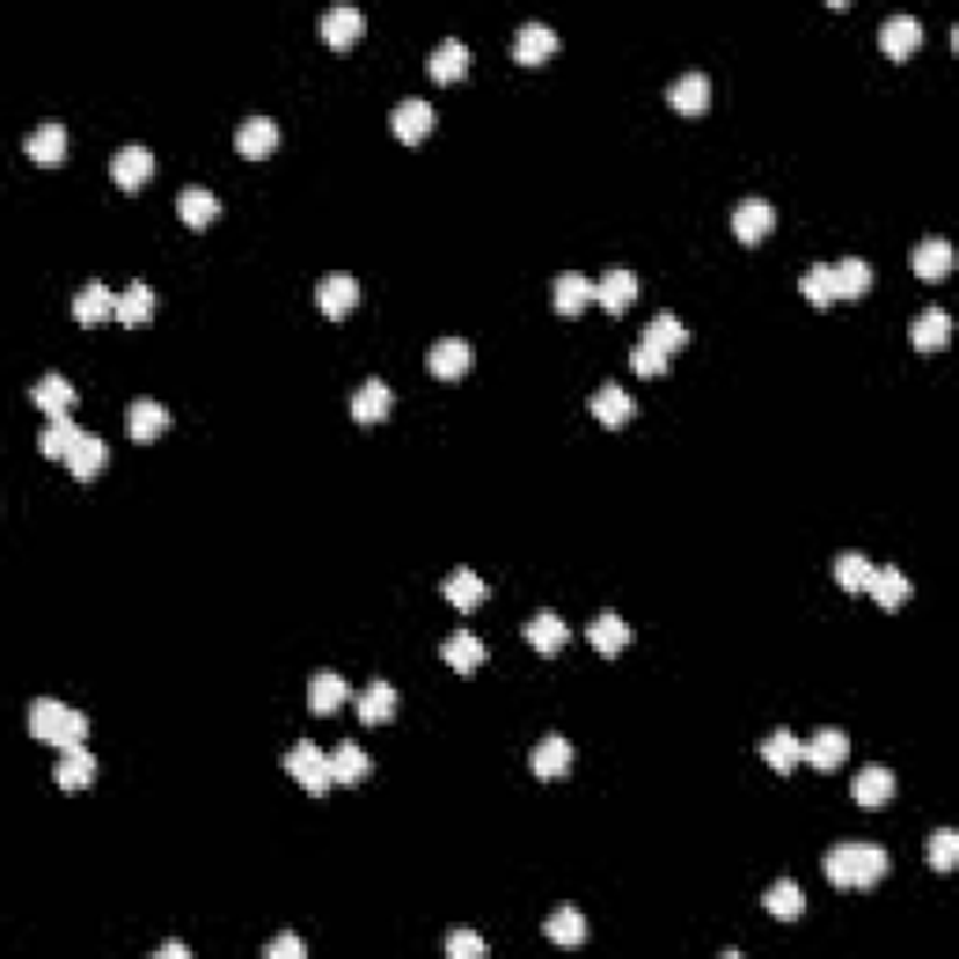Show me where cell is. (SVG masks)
<instances>
[{"label":"cell","instance_id":"obj_1","mask_svg":"<svg viewBox=\"0 0 959 959\" xmlns=\"http://www.w3.org/2000/svg\"><path fill=\"white\" fill-rule=\"evenodd\" d=\"M825 873L836 888H870L888 873V851L877 844H836L825 855Z\"/></svg>","mask_w":959,"mask_h":959},{"label":"cell","instance_id":"obj_2","mask_svg":"<svg viewBox=\"0 0 959 959\" xmlns=\"http://www.w3.org/2000/svg\"><path fill=\"white\" fill-rule=\"evenodd\" d=\"M27 727H30L34 738L57 746V750L83 746V742H87V735H90V720L83 716L79 709H72V704H64V701H53V698H38L30 704Z\"/></svg>","mask_w":959,"mask_h":959},{"label":"cell","instance_id":"obj_3","mask_svg":"<svg viewBox=\"0 0 959 959\" xmlns=\"http://www.w3.org/2000/svg\"><path fill=\"white\" fill-rule=\"evenodd\" d=\"M285 772L304 787L308 795H327L330 784H334V772H330V758L319 750L316 742H296L293 750L285 753Z\"/></svg>","mask_w":959,"mask_h":959},{"label":"cell","instance_id":"obj_4","mask_svg":"<svg viewBox=\"0 0 959 959\" xmlns=\"http://www.w3.org/2000/svg\"><path fill=\"white\" fill-rule=\"evenodd\" d=\"M364 27H368V20H364V12H360V8H353V4L327 8V12H322V20H319L322 41H327V46H334V49L353 46V41L364 34Z\"/></svg>","mask_w":959,"mask_h":959},{"label":"cell","instance_id":"obj_5","mask_svg":"<svg viewBox=\"0 0 959 959\" xmlns=\"http://www.w3.org/2000/svg\"><path fill=\"white\" fill-rule=\"evenodd\" d=\"M390 128H394L397 139L413 147V143H420L423 135L435 128V109H431V101H423V98H405L402 106L390 113Z\"/></svg>","mask_w":959,"mask_h":959},{"label":"cell","instance_id":"obj_6","mask_svg":"<svg viewBox=\"0 0 959 959\" xmlns=\"http://www.w3.org/2000/svg\"><path fill=\"white\" fill-rule=\"evenodd\" d=\"M877 41L893 61H907L922 46V23L914 15H888L877 30Z\"/></svg>","mask_w":959,"mask_h":959},{"label":"cell","instance_id":"obj_7","mask_svg":"<svg viewBox=\"0 0 959 959\" xmlns=\"http://www.w3.org/2000/svg\"><path fill=\"white\" fill-rule=\"evenodd\" d=\"M731 229L742 244H761L776 229V210L765 199H742L731 214Z\"/></svg>","mask_w":959,"mask_h":959},{"label":"cell","instance_id":"obj_8","mask_svg":"<svg viewBox=\"0 0 959 959\" xmlns=\"http://www.w3.org/2000/svg\"><path fill=\"white\" fill-rule=\"evenodd\" d=\"M95 776H98V758L90 750H83V746L64 750L53 765V779L61 791H83V787L95 784Z\"/></svg>","mask_w":959,"mask_h":959},{"label":"cell","instance_id":"obj_9","mask_svg":"<svg viewBox=\"0 0 959 959\" xmlns=\"http://www.w3.org/2000/svg\"><path fill=\"white\" fill-rule=\"evenodd\" d=\"M847 753H851V738L836 731V727H821V731L802 746V761H810L817 772L839 769L847 761Z\"/></svg>","mask_w":959,"mask_h":959},{"label":"cell","instance_id":"obj_10","mask_svg":"<svg viewBox=\"0 0 959 959\" xmlns=\"http://www.w3.org/2000/svg\"><path fill=\"white\" fill-rule=\"evenodd\" d=\"M109 173H113V181L121 184L124 192H135L143 181H150V173H155V155H150L147 147H139V143L121 147L113 155V161H109Z\"/></svg>","mask_w":959,"mask_h":959},{"label":"cell","instance_id":"obj_11","mask_svg":"<svg viewBox=\"0 0 959 959\" xmlns=\"http://www.w3.org/2000/svg\"><path fill=\"white\" fill-rule=\"evenodd\" d=\"M472 368V345L465 337H443L428 349V371L435 379H457Z\"/></svg>","mask_w":959,"mask_h":959},{"label":"cell","instance_id":"obj_12","mask_svg":"<svg viewBox=\"0 0 959 959\" xmlns=\"http://www.w3.org/2000/svg\"><path fill=\"white\" fill-rule=\"evenodd\" d=\"M353 420L356 423H379L386 420L390 409H394V390H390L383 379H368V383H360L353 390Z\"/></svg>","mask_w":959,"mask_h":959},{"label":"cell","instance_id":"obj_13","mask_svg":"<svg viewBox=\"0 0 959 959\" xmlns=\"http://www.w3.org/2000/svg\"><path fill=\"white\" fill-rule=\"evenodd\" d=\"M667 101H672V109H678L683 116H698L709 109L712 101V83L704 72H686L678 75V79L667 87Z\"/></svg>","mask_w":959,"mask_h":959},{"label":"cell","instance_id":"obj_14","mask_svg":"<svg viewBox=\"0 0 959 959\" xmlns=\"http://www.w3.org/2000/svg\"><path fill=\"white\" fill-rule=\"evenodd\" d=\"M316 300H319L322 316L345 319L356 304H360V285H356L349 274H330V278H322V282H319Z\"/></svg>","mask_w":959,"mask_h":959},{"label":"cell","instance_id":"obj_15","mask_svg":"<svg viewBox=\"0 0 959 959\" xmlns=\"http://www.w3.org/2000/svg\"><path fill=\"white\" fill-rule=\"evenodd\" d=\"M532 772H537L540 779H558L566 776L574 765V746L566 742L563 735H548L540 738L537 746H532V758H529Z\"/></svg>","mask_w":959,"mask_h":959},{"label":"cell","instance_id":"obj_16","mask_svg":"<svg viewBox=\"0 0 959 959\" xmlns=\"http://www.w3.org/2000/svg\"><path fill=\"white\" fill-rule=\"evenodd\" d=\"M72 316H75V322H83V327H95V322H106L109 316H116L113 288H109L106 282H87L79 293H75Z\"/></svg>","mask_w":959,"mask_h":959},{"label":"cell","instance_id":"obj_17","mask_svg":"<svg viewBox=\"0 0 959 959\" xmlns=\"http://www.w3.org/2000/svg\"><path fill=\"white\" fill-rule=\"evenodd\" d=\"M851 795H855V802L865 806V810H877V806L893 802V795H896L893 769H885V765L862 769L859 776L851 779Z\"/></svg>","mask_w":959,"mask_h":959},{"label":"cell","instance_id":"obj_18","mask_svg":"<svg viewBox=\"0 0 959 959\" xmlns=\"http://www.w3.org/2000/svg\"><path fill=\"white\" fill-rule=\"evenodd\" d=\"M589 409H592V416H597L600 423H604V428H623L626 420H634L638 402H634V397L626 394L618 383H604L597 394H592Z\"/></svg>","mask_w":959,"mask_h":959},{"label":"cell","instance_id":"obj_19","mask_svg":"<svg viewBox=\"0 0 959 959\" xmlns=\"http://www.w3.org/2000/svg\"><path fill=\"white\" fill-rule=\"evenodd\" d=\"M630 641H634V630L626 626L623 615H615V611H600V615L589 623V644L600 652V656H618Z\"/></svg>","mask_w":959,"mask_h":959},{"label":"cell","instance_id":"obj_20","mask_svg":"<svg viewBox=\"0 0 959 959\" xmlns=\"http://www.w3.org/2000/svg\"><path fill=\"white\" fill-rule=\"evenodd\" d=\"M558 49V34L548 23H525L514 38V61L517 64H544Z\"/></svg>","mask_w":959,"mask_h":959},{"label":"cell","instance_id":"obj_21","mask_svg":"<svg viewBox=\"0 0 959 959\" xmlns=\"http://www.w3.org/2000/svg\"><path fill=\"white\" fill-rule=\"evenodd\" d=\"M23 150H27L34 161H41V165H57V161H64L67 155V128L61 121H41L38 128L23 139Z\"/></svg>","mask_w":959,"mask_h":959},{"label":"cell","instance_id":"obj_22","mask_svg":"<svg viewBox=\"0 0 959 959\" xmlns=\"http://www.w3.org/2000/svg\"><path fill=\"white\" fill-rule=\"evenodd\" d=\"M469 61H472L469 46H465L462 38H446V41H439L435 53L428 57V75L435 83H454L469 72Z\"/></svg>","mask_w":959,"mask_h":959},{"label":"cell","instance_id":"obj_23","mask_svg":"<svg viewBox=\"0 0 959 959\" xmlns=\"http://www.w3.org/2000/svg\"><path fill=\"white\" fill-rule=\"evenodd\" d=\"M30 402L38 405L49 420H61V416H67V409L75 405V390L64 376H57L53 371V376H41L38 383L30 386Z\"/></svg>","mask_w":959,"mask_h":959},{"label":"cell","instance_id":"obj_24","mask_svg":"<svg viewBox=\"0 0 959 959\" xmlns=\"http://www.w3.org/2000/svg\"><path fill=\"white\" fill-rule=\"evenodd\" d=\"M638 288H641L638 274H634V270H626V267H618L597 285V300H600V308H604V311L618 316V311H626L634 300H638Z\"/></svg>","mask_w":959,"mask_h":959},{"label":"cell","instance_id":"obj_25","mask_svg":"<svg viewBox=\"0 0 959 959\" xmlns=\"http://www.w3.org/2000/svg\"><path fill=\"white\" fill-rule=\"evenodd\" d=\"M278 139H282V128L270 116H251L236 128V150L244 158H267L278 147Z\"/></svg>","mask_w":959,"mask_h":959},{"label":"cell","instance_id":"obj_26","mask_svg":"<svg viewBox=\"0 0 959 959\" xmlns=\"http://www.w3.org/2000/svg\"><path fill=\"white\" fill-rule=\"evenodd\" d=\"M952 244L940 241V236H930V241H922L919 248H914L911 256V267L914 274L922 278V282H940V278H948V270H952Z\"/></svg>","mask_w":959,"mask_h":959},{"label":"cell","instance_id":"obj_27","mask_svg":"<svg viewBox=\"0 0 959 959\" xmlns=\"http://www.w3.org/2000/svg\"><path fill=\"white\" fill-rule=\"evenodd\" d=\"M948 337H952V316H948L945 308H926L911 322V342H914V349H922V353L945 349Z\"/></svg>","mask_w":959,"mask_h":959},{"label":"cell","instance_id":"obj_28","mask_svg":"<svg viewBox=\"0 0 959 959\" xmlns=\"http://www.w3.org/2000/svg\"><path fill=\"white\" fill-rule=\"evenodd\" d=\"M394 712H397V690L390 683H383V678H376V683L356 698V716H360V724H368V727L394 720Z\"/></svg>","mask_w":959,"mask_h":959},{"label":"cell","instance_id":"obj_29","mask_svg":"<svg viewBox=\"0 0 959 959\" xmlns=\"http://www.w3.org/2000/svg\"><path fill=\"white\" fill-rule=\"evenodd\" d=\"M870 592L873 600H877L885 611H896L903 607L907 600H911V577H907L899 566H877L873 570V581H870Z\"/></svg>","mask_w":959,"mask_h":959},{"label":"cell","instance_id":"obj_30","mask_svg":"<svg viewBox=\"0 0 959 959\" xmlns=\"http://www.w3.org/2000/svg\"><path fill=\"white\" fill-rule=\"evenodd\" d=\"M525 638H529V644L540 656H555V652L570 641V630H566V623L555 611H540V615H532L529 626H525Z\"/></svg>","mask_w":959,"mask_h":959},{"label":"cell","instance_id":"obj_31","mask_svg":"<svg viewBox=\"0 0 959 959\" xmlns=\"http://www.w3.org/2000/svg\"><path fill=\"white\" fill-rule=\"evenodd\" d=\"M165 428H169V409H165V405L155 402V397H139V402H132L128 435L135 439V443H150V439H158Z\"/></svg>","mask_w":959,"mask_h":959},{"label":"cell","instance_id":"obj_32","mask_svg":"<svg viewBox=\"0 0 959 959\" xmlns=\"http://www.w3.org/2000/svg\"><path fill=\"white\" fill-rule=\"evenodd\" d=\"M106 462H109L106 443H101L98 435H87V431H83V439L72 446V454L64 457L67 472H72L75 480H95L98 472L106 469Z\"/></svg>","mask_w":959,"mask_h":959},{"label":"cell","instance_id":"obj_33","mask_svg":"<svg viewBox=\"0 0 959 959\" xmlns=\"http://www.w3.org/2000/svg\"><path fill=\"white\" fill-rule=\"evenodd\" d=\"M832 285H836V300H859L865 288L873 285V270L870 262L859 256H847L832 267Z\"/></svg>","mask_w":959,"mask_h":959},{"label":"cell","instance_id":"obj_34","mask_svg":"<svg viewBox=\"0 0 959 959\" xmlns=\"http://www.w3.org/2000/svg\"><path fill=\"white\" fill-rule=\"evenodd\" d=\"M641 342H649L652 349H660V353L672 356V353L683 349L686 342H690V330L683 327V319H678L675 311H660V316L649 319V327H644Z\"/></svg>","mask_w":959,"mask_h":959},{"label":"cell","instance_id":"obj_35","mask_svg":"<svg viewBox=\"0 0 959 959\" xmlns=\"http://www.w3.org/2000/svg\"><path fill=\"white\" fill-rule=\"evenodd\" d=\"M345 698H349V683H345L337 672H319L308 683V709L319 712V716L337 712L345 704Z\"/></svg>","mask_w":959,"mask_h":959},{"label":"cell","instance_id":"obj_36","mask_svg":"<svg viewBox=\"0 0 959 959\" xmlns=\"http://www.w3.org/2000/svg\"><path fill=\"white\" fill-rule=\"evenodd\" d=\"M761 758H765L779 776H791L802 761V742L795 738V731L779 727V731H772L765 742H761Z\"/></svg>","mask_w":959,"mask_h":959},{"label":"cell","instance_id":"obj_37","mask_svg":"<svg viewBox=\"0 0 959 959\" xmlns=\"http://www.w3.org/2000/svg\"><path fill=\"white\" fill-rule=\"evenodd\" d=\"M443 660L454 667L457 675H469V672H477L483 660H488V649H483V641L477 638V634L457 630L454 638L443 644Z\"/></svg>","mask_w":959,"mask_h":959},{"label":"cell","instance_id":"obj_38","mask_svg":"<svg viewBox=\"0 0 959 959\" xmlns=\"http://www.w3.org/2000/svg\"><path fill=\"white\" fill-rule=\"evenodd\" d=\"M218 210H222V202H218V195L207 188H184L181 199H176V214H181V222L192 229H207L218 218Z\"/></svg>","mask_w":959,"mask_h":959},{"label":"cell","instance_id":"obj_39","mask_svg":"<svg viewBox=\"0 0 959 959\" xmlns=\"http://www.w3.org/2000/svg\"><path fill=\"white\" fill-rule=\"evenodd\" d=\"M443 597L450 600V607L457 611H477L483 600H488V585L472 570H454L443 581Z\"/></svg>","mask_w":959,"mask_h":959},{"label":"cell","instance_id":"obj_40","mask_svg":"<svg viewBox=\"0 0 959 959\" xmlns=\"http://www.w3.org/2000/svg\"><path fill=\"white\" fill-rule=\"evenodd\" d=\"M551 300H555V311H563V316H577V311H585L592 300H597V285H592L589 278H581V274H563L555 282Z\"/></svg>","mask_w":959,"mask_h":959},{"label":"cell","instance_id":"obj_41","mask_svg":"<svg viewBox=\"0 0 959 959\" xmlns=\"http://www.w3.org/2000/svg\"><path fill=\"white\" fill-rule=\"evenodd\" d=\"M150 316H155V288H150L147 282H132L121 296H116V316H113L116 322H124V327H139V322H147Z\"/></svg>","mask_w":959,"mask_h":959},{"label":"cell","instance_id":"obj_42","mask_svg":"<svg viewBox=\"0 0 959 959\" xmlns=\"http://www.w3.org/2000/svg\"><path fill=\"white\" fill-rule=\"evenodd\" d=\"M330 772H334V784H360L371 772V758L356 742H342L330 753Z\"/></svg>","mask_w":959,"mask_h":959},{"label":"cell","instance_id":"obj_43","mask_svg":"<svg viewBox=\"0 0 959 959\" xmlns=\"http://www.w3.org/2000/svg\"><path fill=\"white\" fill-rule=\"evenodd\" d=\"M765 911H769V914H776L779 922H795V919H802V911H806V893H802L799 885H795L791 877L776 881V885H772L769 893H765Z\"/></svg>","mask_w":959,"mask_h":959},{"label":"cell","instance_id":"obj_44","mask_svg":"<svg viewBox=\"0 0 959 959\" xmlns=\"http://www.w3.org/2000/svg\"><path fill=\"white\" fill-rule=\"evenodd\" d=\"M83 439V431L75 428V420H67V416H61V420H49V428L38 435V450L49 457V462H64L67 454H72V446Z\"/></svg>","mask_w":959,"mask_h":959},{"label":"cell","instance_id":"obj_45","mask_svg":"<svg viewBox=\"0 0 959 959\" xmlns=\"http://www.w3.org/2000/svg\"><path fill=\"white\" fill-rule=\"evenodd\" d=\"M544 933L555 940V945L574 948V945H581V940H585L589 926H585V914L577 911V907H558V911L544 922Z\"/></svg>","mask_w":959,"mask_h":959},{"label":"cell","instance_id":"obj_46","mask_svg":"<svg viewBox=\"0 0 959 959\" xmlns=\"http://www.w3.org/2000/svg\"><path fill=\"white\" fill-rule=\"evenodd\" d=\"M873 570H877V566H873L862 551H844V555L836 558V581L844 585L847 592H865V589H870Z\"/></svg>","mask_w":959,"mask_h":959},{"label":"cell","instance_id":"obj_47","mask_svg":"<svg viewBox=\"0 0 959 959\" xmlns=\"http://www.w3.org/2000/svg\"><path fill=\"white\" fill-rule=\"evenodd\" d=\"M926 862H930V870H937V873H952L959 862V832H952V828L933 832V836L926 839Z\"/></svg>","mask_w":959,"mask_h":959},{"label":"cell","instance_id":"obj_48","mask_svg":"<svg viewBox=\"0 0 959 959\" xmlns=\"http://www.w3.org/2000/svg\"><path fill=\"white\" fill-rule=\"evenodd\" d=\"M802 296L813 304V308H832L836 304V285H832V267L825 262H813L802 274Z\"/></svg>","mask_w":959,"mask_h":959},{"label":"cell","instance_id":"obj_49","mask_svg":"<svg viewBox=\"0 0 959 959\" xmlns=\"http://www.w3.org/2000/svg\"><path fill=\"white\" fill-rule=\"evenodd\" d=\"M446 956L450 959H480V956H488V940L472 930H454L446 937Z\"/></svg>","mask_w":959,"mask_h":959},{"label":"cell","instance_id":"obj_50","mask_svg":"<svg viewBox=\"0 0 959 959\" xmlns=\"http://www.w3.org/2000/svg\"><path fill=\"white\" fill-rule=\"evenodd\" d=\"M630 368L638 371L641 379L664 376V371H667V353H660V349H652L649 342H641L638 349L630 353Z\"/></svg>","mask_w":959,"mask_h":959},{"label":"cell","instance_id":"obj_51","mask_svg":"<svg viewBox=\"0 0 959 959\" xmlns=\"http://www.w3.org/2000/svg\"><path fill=\"white\" fill-rule=\"evenodd\" d=\"M262 956L267 959H304L308 956V945H304L300 937H293V933H282V937L270 940V945L262 948Z\"/></svg>","mask_w":959,"mask_h":959},{"label":"cell","instance_id":"obj_52","mask_svg":"<svg viewBox=\"0 0 959 959\" xmlns=\"http://www.w3.org/2000/svg\"><path fill=\"white\" fill-rule=\"evenodd\" d=\"M155 956H158V959H173V956L188 959V956H192V948H188V945H181V940H169V945H161Z\"/></svg>","mask_w":959,"mask_h":959}]
</instances>
